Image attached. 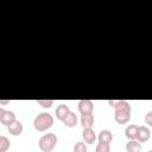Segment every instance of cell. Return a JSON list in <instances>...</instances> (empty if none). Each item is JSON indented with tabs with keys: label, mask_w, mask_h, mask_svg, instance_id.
<instances>
[{
	"label": "cell",
	"mask_w": 152,
	"mask_h": 152,
	"mask_svg": "<svg viewBox=\"0 0 152 152\" xmlns=\"http://www.w3.org/2000/svg\"><path fill=\"white\" fill-rule=\"evenodd\" d=\"M108 103L115 109L114 119L118 124L125 125L131 119V104L124 100H108Z\"/></svg>",
	"instance_id": "obj_1"
},
{
	"label": "cell",
	"mask_w": 152,
	"mask_h": 152,
	"mask_svg": "<svg viewBox=\"0 0 152 152\" xmlns=\"http://www.w3.org/2000/svg\"><path fill=\"white\" fill-rule=\"evenodd\" d=\"M53 125V118L49 113H40L33 120V127L38 132H44L51 128Z\"/></svg>",
	"instance_id": "obj_2"
},
{
	"label": "cell",
	"mask_w": 152,
	"mask_h": 152,
	"mask_svg": "<svg viewBox=\"0 0 152 152\" xmlns=\"http://www.w3.org/2000/svg\"><path fill=\"white\" fill-rule=\"evenodd\" d=\"M57 144V137L55 133H46L38 140V146L42 152H51Z\"/></svg>",
	"instance_id": "obj_3"
},
{
	"label": "cell",
	"mask_w": 152,
	"mask_h": 152,
	"mask_svg": "<svg viewBox=\"0 0 152 152\" xmlns=\"http://www.w3.org/2000/svg\"><path fill=\"white\" fill-rule=\"evenodd\" d=\"M151 138V129L147 126H138V133H137V141L139 142H146Z\"/></svg>",
	"instance_id": "obj_4"
},
{
	"label": "cell",
	"mask_w": 152,
	"mask_h": 152,
	"mask_svg": "<svg viewBox=\"0 0 152 152\" xmlns=\"http://www.w3.org/2000/svg\"><path fill=\"white\" fill-rule=\"evenodd\" d=\"M94 109V103L90 100H81L78 101V112L81 113V115L83 114H90L93 113Z\"/></svg>",
	"instance_id": "obj_5"
},
{
	"label": "cell",
	"mask_w": 152,
	"mask_h": 152,
	"mask_svg": "<svg viewBox=\"0 0 152 152\" xmlns=\"http://www.w3.org/2000/svg\"><path fill=\"white\" fill-rule=\"evenodd\" d=\"M23 129H24V127H23V124L19 121V120H15V121H13L12 124H10L8 126H7V131H8V133L10 134H12V135H20L21 133H23Z\"/></svg>",
	"instance_id": "obj_6"
},
{
	"label": "cell",
	"mask_w": 152,
	"mask_h": 152,
	"mask_svg": "<svg viewBox=\"0 0 152 152\" xmlns=\"http://www.w3.org/2000/svg\"><path fill=\"white\" fill-rule=\"evenodd\" d=\"M82 138L84 144H94L96 140V134L93 128H83Z\"/></svg>",
	"instance_id": "obj_7"
},
{
	"label": "cell",
	"mask_w": 152,
	"mask_h": 152,
	"mask_svg": "<svg viewBox=\"0 0 152 152\" xmlns=\"http://www.w3.org/2000/svg\"><path fill=\"white\" fill-rule=\"evenodd\" d=\"M15 120L17 119H15L14 112H12V110H5L4 114H2V116H1V119H0V122L2 125H5V126H8L10 124H12Z\"/></svg>",
	"instance_id": "obj_8"
},
{
	"label": "cell",
	"mask_w": 152,
	"mask_h": 152,
	"mask_svg": "<svg viewBox=\"0 0 152 152\" xmlns=\"http://www.w3.org/2000/svg\"><path fill=\"white\" fill-rule=\"evenodd\" d=\"M63 124H64L66 127H75L76 124H77V116H76V114L70 110V112L65 115V118L63 119Z\"/></svg>",
	"instance_id": "obj_9"
},
{
	"label": "cell",
	"mask_w": 152,
	"mask_h": 152,
	"mask_svg": "<svg viewBox=\"0 0 152 152\" xmlns=\"http://www.w3.org/2000/svg\"><path fill=\"white\" fill-rule=\"evenodd\" d=\"M93 125H94V115L91 113L81 115V126L83 128H91Z\"/></svg>",
	"instance_id": "obj_10"
},
{
	"label": "cell",
	"mask_w": 152,
	"mask_h": 152,
	"mask_svg": "<svg viewBox=\"0 0 152 152\" xmlns=\"http://www.w3.org/2000/svg\"><path fill=\"white\" fill-rule=\"evenodd\" d=\"M99 141L100 142H104V144H110L112 140H113V134L108 129H102L100 133H99V137H97Z\"/></svg>",
	"instance_id": "obj_11"
},
{
	"label": "cell",
	"mask_w": 152,
	"mask_h": 152,
	"mask_svg": "<svg viewBox=\"0 0 152 152\" xmlns=\"http://www.w3.org/2000/svg\"><path fill=\"white\" fill-rule=\"evenodd\" d=\"M69 112H70L69 107H68L66 104L62 103V104L57 106V108H56V112H55V113H56L57 119H58V120H61V121H63V119L65 118V115H66Z\"/></svg>",
	"instance_id": "obj_12"
},
{
	"label": "cell",
	"mask_w": 152,
	"mask_h": 152,
	"mask_svg": "<svg viewBox=\"0 0 152 152\" xmlns=\"http://www.w3.org/2000/svg\"><path fill=\"white\" fill-rule=\"evenodd\" d=\"M137 133H138V125H129L125 129V135L129 140H135L137 139Z\"/></svg>",
	"instance_id": "obj_13"
},
{
	"label": "cell",
	"mask_w": 152,
	"mask_h": 152,
	"mask_svg": "<svg viewBox=\"0 0 152 152\" xmlns=\"http://www.w3.org/2000/svg\"><path fill=\"white\" fill-rule=\"evenodd\" d=\"M126 151L127 152H140L141 144L137 140H128L126 142Z\"/></svg>",
	"instance_id": "obj_14"
},
{
	"label": "cell",
	"mask_w": 152,
	"mask_h": 152,
	"mask_svg": "<svg viewBox=\"0 0 152 152\" xmlns=\"http://www.w3.org/2000/svg\"><path fill=\"white\" fill-rule=\"evenodd\" d=\"M11 147V141L7 137L0 135V152H7Z\"/></svg>",
	"instance_id": "obj_15"
},
{
	"label": "cell",
	"mask_w": 152,
	"mask_h": 152,
	"mask_svg": "<svg viewBox=\"0 0 152 152\" xmlns=\"http://www.w3.org/2000/svg\"><path fill=\"white\" fill-rule=\"evenodd\" d=\"M96 152H110V146L109 144H104V142H99L96 145Z\"/></svg>",
	"instance_id": "obj_16"
},
{
	"label": "cell",
	"mask_w": 152,
	"mask_h": 152,
	"mask_svg": "<svg viewBox=\"0 0 152 152\" xmlns=\"http://www.w3.org/2000/svg\"><path fill=\"white\" fill-rule=\"evenodd\" d=\"M74 152H87V146L83 141H77L74 145Z\"/></svg>",
	"instance_id": "obj_17"
},
{
	"label": "cell",
	"mask_w": 152,
	"mask_h": 152,
	"mask_svg": "<svg viewBox=\"0 0 152 152\" xmlns=\"http://www.w3.org/2000/svg\"><path fill=\"white\" fill-rule=\"evenodd\" d=\"M36 102L44 108H50L53 104V100H36Z\"/></svg>",
	"instance_id": "obj_18"
},
{
	"label": "cell",
	"mask_w": 152,
	"mask_h": 152,
	"mask_svg": "<svg viewBox=\"0 0 152 152\" xmlns=\"http://www.w3.org/2000/svg\"><path fill=\"white\" fill-rule=\"evenodd\" d=\"M145 122L147 124V126H152V110H150L146 116H145Z\"/></svg>",
	"instance_id": "obj_19"
},
{
	"label": "cell",
	"mask_w": 152,
	"mask_h": 152,
	"mask_svg": "<svg viewBox=\"0 0 152 152\" xmlns=\"http://www.w3.org/2000/svg\"><path fill=\"white\" fill-rule=\"evenodd\" d=\"M8 103H10V100H5V101L0 100V104H8Z\"/></svg>",
	"instance_id": "obj_20"
},
{
	"label": "cell",
	"mask_w": 152,
	"mask_h": 152,
	"mask_svg": "<svg viewBox=\"0 0 152 152\" xmlns=\"http://www.w3.org/2000/svg\"><path fill=\"white\" fill-rule=\"evenodd\" d=\"M4 112H5V109L0 108V119H1V116H2V114H4Z\"/></svg>",
	"instance_id": "obj_21"
},
{
	"label": "cell",
	"mask_w": 152,
	"mask_h": 152,
	"mask_svg": "<svg viewBox=\"0 0 152 152\" xmlns=\"http://www.w3.org/2000/svg\"><path fill=\"white\" fill-rule=\"evenodd\" d=\"M147 152H152V151H147Z\"/></svg>",
	"instance_id": "obj_22"
}]
</instances>
